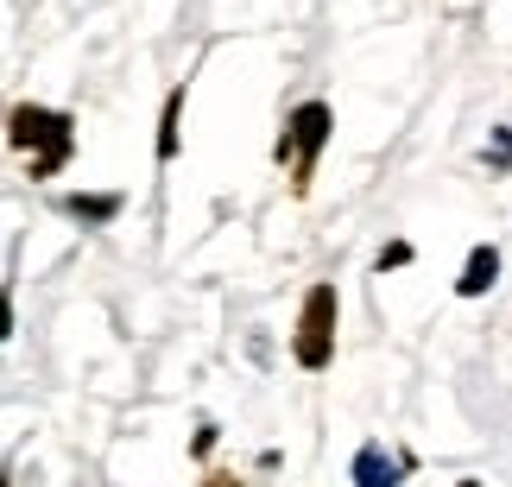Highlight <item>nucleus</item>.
Here are the masks:
<instances>
[{
    "label": "nucleus",
    "instance_id": "obj_5",
    "mask_svg": "<svg viewBox=\"0 0 512 487\" xmlns=\"http://www.w3.org/2000/svg\"><path fill=\"white\" fill-rule=\"evenodd\" d=\"M177 121H184V89L165 95V121H159V159H171L177 152Z\"/></svg>",
    "mask_w": 512,
    "mask_h": 487
},
{
    "label": "nucleus",
    "instance_id": "obj_10",
    "mask_svg": "<svg viewBox=\"0 0 512 487\" xmlns=\"http://www.w3.org/2000/svg\"><path fill=\"white\" fill-rule=\"evenodd\" d=\"M462 487H475V481H462Z\"/></svg>",
    "mask_w": 512,
    "mask_h": 487
},
{
    "label": "nucleus",
    "instance_id": "obj_8",
    "mask_svg": "<svg viewBox=\"0 0 512 487\" xmlns=\"http://www.w3.org/2000/svg\"><path fill=\"white\" fill-rule=\"evenodd\" d=\"M405 260H411V247H405V241H392V247L380 253V266H405Z\"/></svg>",
    "mask_w": 512,
    "mask_h": 487
},
{
    "label": "nucleus",
    "instance_id": "obj_3",
    "mask_svg": "<svg viewBox=\"0 0 512 487\" xmlns=\"http://www.w3.org/2000/svg\"><path fill=\"white\" fill-rule=\"evenodd\" d=\"M323 146H329V108H323V102H304L298 114H291V133L279 140V159H298V165H291L298 190L310 184V165H317Z\"/></svg>",
    "mask_w": 512,
    "mask_h": 487
},
{
    "label": "nucleus",
    "instance_id": "obj_4",
    "mask_svg": "<svg viewBox=\"0 0 512 487\" xmlns=\"http://www.w3.org/2000/svg\"><path fill=\"white\" fill-rule=\"evenodd\" d=\"M494 279H500V253L494 247H475V253H468V266H462V285L456 291H462V298H481Z\"/></svg>",
    "mask_w": 512,
    "mask_h": 487
},
{
    "label": "nucleus",
    "instance_id": "obj_6",
    "mask_svg": "<svg viewBox=\"0 0 512 487\" xmlns=\"http://www.w3.org/2000/svg\"><path fill=\"white\" fill-rule=\"evenodd\" d=\"M361 487H392V469H380V450H361Z\"/></svg>",
    "mask_w": 512,
    "mask_h": 487
},
{
    "label": "nucleus",
    "instance_id": "obj_2",
    "mask_svg": "<svg viewBox=\"0 0 512 487\" xmlns=\"http://www.w3.org/2000/svg\"><path fill=\"white\" fill-rule=\"evenodd\" d=\"M291 355H298V367H310V374L329 367V355H336V285H310Z\"/></svg>",
    "mask_w": 512,
    "mask_h": 487
},
{
    "label": "nucleus",
    "instance_id": "obj_1",
    "mask_svg": "<svg viewBox=\"0 0 512 487\" xmlns=\"http://www.w3.org/2000/svg\"><path fill=\"white\" fill-rule=\"evenodd\" d=\"M7 140H13V146H45V152L32 159V178H51V171L70 159V114H45V108L19 102V108L7 114Z\"/></svg>",
    "mask_w": 512,
    "mask_h": 487
},
{
    "label": "nucleus",
    "instance_id": "obj_9",
    "mask_svg": "<svg viewBox=\"0 0 512 487\" xmlns=\"http://www.w3.org/2000/svg\"><path fill=\"white\" fill-rule=\"evenodd\" d=\"M203 487H241V481H234V475H209Z\"/></svg>",
    "mask_w": 512,
    "mask_h": 487
},
{
    "label": "nucleus",
    "instance_id": "obj_7",
    "mask_svg": "<svg viewBox=\"0 0 512 487\" xmlns=\"http://www.w3.org/2000/svg\"><path fill=\"white\" fill-rule=\"evenodd\" d=\"M76 216H114V197H70Z\"/></svg>",
    "mask_w": 512,
    "mask_h": 487
}]
</instances>
